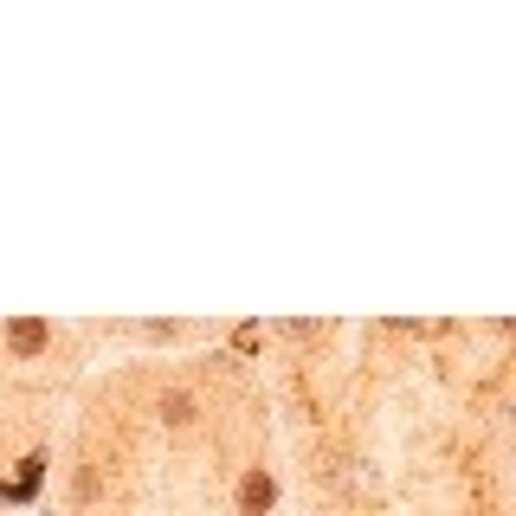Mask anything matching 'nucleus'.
Segmentation results:
<instances>
[{
  "label": "nucleus",
  "instance_id": "f257e3e1",
  "mask_svg": "<svg viewBox=\"0 0 516 516\" xmlns=\"http://www.w3.org/2000/svg\"><path fill=\"white\" fill-rule=\"evenodd\" d=\"M13 348H26V356L45 348V323H13Z\"/></svg>",
  "mask_w": 516,
  "mask_h": 516
},
{
  "label": "nucleus",
  "instance_id": "f03ea898",
  "mask_svg": "<svg viewBox=\"0 0 516 516\" xmlns=\"http://www.w3.org/2000/svg\"><path fill=\"white\" fill-rule=\"evenodd\" d=\"M161 414H168L175 426H187V420H194V394H168V400H161Z\"/></svg>",
  "mask_w": 516,
  "mask_h": 516
},
{
  "label": "nucleus",
  "instance_id": "7ed1b4c3",
  "mask_svg": "<svg viewBox=\"0 0 516 516\" xmlns=\"http://www.w3.org/2000/svg\"><path fill=\"white\" fill-rule=\"evenodd\" d=\"M271 504V478H246V510H265Z\"/></svg>",
  "mask_w": 516,
  "mask_h": 516
}]
</instances>
